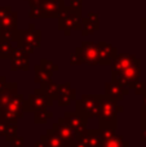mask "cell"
I'll use <instances>...</instances> for the list:
<instances>
[{
    "mask_svg": "<svg viewBox=\"0 0 146 147\" xmlns=\"http://www.w3.org/2000/svg\"><path fill=\"white\" fill-rule=\"evenodd\" d=\"M56 1L58 3V4H64V3H65V0H56Z\"/></svg>",
    "mask_w": 146,
    "mask_h": 147,
    "instance_id": "cell-46",
    "label": "cell"
},
{
    "mask_svg": "<svg viewBox=\"0 0 146 147\" xmlns=\"http://www.w3.org/2000/svg\"><path fill=\"white\" fill-rule=\"evenodd\" d=\"M23 101L25 99H23L22 94H16L7 106L0 109V120L4 123H17V120L21 119L23 112H25L23 111Z\"/></svg>",
    "mask_w": 146,
    "mask_h": 147,
    "instance_id": "cell-4",
    "label": "cell"
},
{
    "mask_svg": "<svg viewBox=\"0 0 146 147\" xmlns=\"http://www.w3.org/2000/svg\"><path fill=\"white\" fill-rule=\"evenodd\" d=\"M41 44L40 30H18L17 47L31 45L34 48H39Z\"/></svg>",
    "mask_w": 146,
    "mask_h": 147,
    "instance_id": "cell-9",
    "label": "cell"
},
{
    "mask_svg": "<svg viewBox=\"0 0 146 147\" xmlns=\"http://www.w3.org/2000/svg\"><path fill=\"white\" fill-rule=\"evenodd\" d=\"M5 124H7V123H4V121H1V120H0V136H1L3 133H4V129H5Z\"/></svg>",
    "mask_w": 146,
    "mask_h": 147,
    "instance_id": "cell-42",
    "label": "cell"
},
{
    "mask_svg": "<svg viewBox=\"0 0 146 147\" xmlns=\"http://www.w3.org/2000/svg\"><path fill=\"white\" fill-rule=\"evenodd\" d=\"M128 93V88H124V86H122L120 84L115 83V81H109V83L105 84V96L116 102L122 101Z\"/></svg>",
    "mask_w": 146,
    "mask_h": 147,
    "instance_id": "cell-16",
    "label": "cell"
},
{
    "mask_svg": "<svg viewBox=\"0 0 146 147\" xmlns=\"http://www.w3.org/2000/svg\"><path fill=\"white\" fill-rule=\"evenodd\" d=\"M5 85H7V78L5 76H0V92L5 88Z\"/></svg>",
    "mask_w": 146,
    "mask_h": 147,
    "instance_id": "cell-37",
    "label": "cell"
},
{
    "mask_svg": "<svg viewBox=\"0 0 146 147\" xmlns=\"http://www.w3.org/2000/svg\"><path fill=\"white\" fill-rule=\"evenodd\" d=\"M76 98V89L72 88L70 83L59 84V90H58V97L57 101L61 107L69 106L72 101H75Z\"/></svg>",
    "mask_w": 146,
    "mask_h": 147,
    "instance_id": "cell-15",
    "label": "cell"
},
{
    "mask_svg": "<svg viewBox=\"0 0 146 147\" xmlns=\"http://www.w3.org/2000/svg\"><path fill=\"white\" fill-rule=\"evenodd\" d=\"M34 70H35V76H34L35 83H38V84H40L41 85V84H44V83L52 81V74L47 72L45 70L40 66V65H35Z\"/></svg>",
    "mask_w": 146,
    "mask_h": 147,
    "instance_id": "cell-23",
    "label": "cell"
},
{
    "mask_svg": "<svg viewBox=\"0 0 146 147\" xmlns=\"http://www.w3.org/2000/svg\"><path fill=\"white\" fill-rule=\"evenodd\" d=\"M139 61V58L129 53H118V56L115 57V59L113 61L111 66V78L115 75H118L119 72H122L124 69L129 67L131 65H133L135 62Z\"/></svg>",
    "mask_w": 146,
    "mask_h": 147,
    "instance_id": "cell-11",
    "label": "cell"
},
{
    "mask_svg": "<svg viewBox=\"0 0 146 147\" xmlns=\"http://www.w3.org/2000/svg\"><path fill=\"white\" fill-rule=\"evenodd\" d=\"M28 17L31 20H36V18H43V13H41V8L39 4H34L30 5L28 9Z\"/></svg>",
    "mask_w": 146,
    "mask_h": 147,
    "instance_id": "cell-31",
    "label": "cell"
},
{
    "mask_svg": "<svg viewBox=\"0 0 146 147\" xmlns=\"http://www.w3.org/2000/svg\"><path fill=\"white\" fill-rule=\"evenodd\" d=\"M132 89L135 90V93L136 94H142L144 93V90L146 89V86H145V83H142V81H136V83L133 84V86H132Z\"/></svg>",
    "mask_w": 146,
    "mask_h": 147,
    "instance_id": "cell-34",
    "label": "cell"
},
{
    "mask_svg": "<svg viewBox=\"0 0 146 147\" xmlns=\"http://www.w3.org/2000/svg\"><path fill=\"white\" fill-rule=\"evenodd\" d=\"M52 130H53V132L56 133L59 138H62V140H64V142L66 143L67 147H69L70 143L74 142V141L76 140V134L74 133V130H72L71 128H70L69 125L64 121V119H62V117L58 120V123L53 124Z\"/></svg>",
    "mask_w": 146,
    "mask_h": 147,
    "instance_id": "cell-13",
    "label": "cell"
},
{
    "mask_svg": "<svg viewBox=\"0 0 146 147\" xmlns=\"http://www.w3.org/2000/svg\"><path fill=\"white\" fill-rule=\"evenodd\" d=\"M13 44L7 41H0V59H10L13 53Z\"/></svg>",
    "mask_w": 146,
    "mask_h": 147,
    "instance_id": "cell-26",
    "label": "cell"
},
{
    "mask_svg": "<svg viewBox=\"0 0 146 147\" xmlns=\"http://www.w3.org/2000/svg\"><path fill=\"white\" fill-rule=\"evenodd\" d=\"M3 136L5 137L7 142H12L17 138V123L16 121H10L5 124V129Z\"/></svg>",
    "mask_w": 146,
    "mask_h": 147,
    "instance_id": "cell-24",
    "label": "cell"
},
{
    "mask_svg": "<svg viewBox=\"0 0 146 147\" xmlns=\"http://www.w3.org/2000/svg\"><path fill=\"white\" fill-rule=\"evenodd\" d=\"M12 12V7L10 5H5V7H0V17H4L8 13Z\"/></svg>",
    "mask_w": 146,
    "mask_h": 147,
    "instance_id": "cell-35",
    "label": "cell"
},
{
    "mask_svg": "<svg viewBox=\"0 0 146 147\" xmlns=\"http://www.w3.org/2000/svg\"><path fill=\"white\" fill-rule=\"evenodd\" d=\"M64 121L74 130L75 134H80L82 132H84L87 129V124H88V117L84 115L79 114L76 111H67L64 115Z\"/></svg>",
    "mask_w": 146,
    "mask_h": 147,
    "instance_id": "cell-8",
    "label": "cell"
},
{
    "mask_svg": "<svg viewBox=\"0 0 146 147\" xmlns=\"http://www.w3.org/2000/svg\"><path fill=\"white\" fill-rule=\"evenodd\" d=\"M41 142L47 147H67L62 138H59L52 129H48L44 136H41Z\"/></svg>",
    "mask_w": 146,
    "mask_h": 147,
    "instance_id": "cell-19",
    "label": "cell"
},
{
    "mask_svg": "<svg viewBox=\"0 0 146 147\" xmlns=\"http://www.w3.org/2000/svg\"><path fill=\"white\" fill-rule=\"evenodd\" d=\"M102 94H83L82 98L76 101V110L79 114L89 117H98Z\"/></svg>",
    "mask_w": 146,
    "mask_h": 147,
    "instance_id": "cell-3",
    "label": "cell"
},
{
    "mask_svg": "<svg viewBox=\"0 0 146 147\" xmlns=\"http://www.w3.org/2000/svg\"><path fill=\"white\" fill-rule=\"evenodd\" d=\"M141 128L145 129L146 128V109L141 107Z\"/></svg>",
    "mask_w": 146,
    "mask_h": 147,
    "instance_id": "cell-36",
    "label": "cell"
},
{
    "mask_svg": "<svg viewBox=\"0 0 146 147\" xmlns=\"http://www.w3.org/2000/svg\"><path fill=\"white\" fill-rule=\"evenodd\" d=\"M85 18H87L91 23H93L97 30H100V14H98L97 12H88Z\"/></svg>",
    "mask_w": 146,
    "mask_h": 147,
    "instance_id": "cell-33",
    "label": "cell"
},
{
    "mask_svg": "<svg viewBox=\"0 0 146 147\" xmlns=\"http://www.w3.org/2000/svg\"><path fill=\"white\" fill-rule=\"evenodd\" d=\"M140 138H141L142 142H145V141H146V128L141 130V136H140Z\"/></svg>",
    "mask_w": 146,
    "mask_h": 147,
    "instance_id": "cell-40",
    "label": "cell"
},
{
    "mask_svg": "<svg viewBox=\"0 0 146 147\" xmlns=\"http://www.w3.org/2000/svg\"><path fill=\"white\" fill-rule=\"evenodd\" d=\"M129 143L122 136H113L106 140H101V147H127Z\"/></svg>",
    "mask_w": 146,
    "mask_h": 147,
    "instance_id": "cell-22",
    "label": "cell"
},
{
    "mask_svg": "<svg viewBox=\"0 0 146 147\" xmlns=\"http://www.w3.org/2000/svg\"><path fill=\"white\" fill-rule=\"evenodd\" d=\"M141 96H142V107L146 109V89L144 90V93H142Z\"/></svg>",
    "mask_w": 146,
    "mask_h": 147,
    "instance_id": "cell-41",
    "label": "cell"
},
{
    "mask_svg": "<svg viewBox=\"0 0 146 147\" xmlns=\"http://www.w3.org/2000/svg\"><path fill=\"white\" fill-rule=\"evenodd\" d=\"M67 7L70 8L71 12L83 14V0H69Z\"/></svg>",
    "mask_w": 146,
    "mask_h": 147,
    "instance_id": "cell-30",
    "label": "cell"
},
{
    "mask_svg": "<svg viewBox=\"0 0 146 147\" xmlns=\"http://www.w3.org/2000/svg\"><path fill=\"white\" fill-rule=\"evenodd\" d=\"M69 147H85L84 145H83L82 142H80V141H78V140H75L74 142H71L69 145Z\"/></svg>",
    "mask_w": 146,
    "mask_h": 147,
    "instance_id": "cell-38",
    "label": "cell"
},
{
    "mask_svg": "<svg viewBox=\"0 0 146 147\" xmlns=\"http://www.w3.org/2000/svg\"><path fill=\"white\" fill-rule=\"evenodd\" d=\"M40 89L45 97L48 98L49 103L53 105V101H57V97H58V90H59V84L53 83V81H48V83H44L40 85Z\"/></svg>",
    "mask_w": 146,
    "mask_h": 147,
    "instance_id": "cell-20",
    "label": "cell"
},
{
    "mask_svg": "<svg viewBox=\"0 0 146 147\" xmlns=\"http://www.w3.org/2000/svg\"><path fill=\"white\" fill-rule=\"evenodd\" d=\"M82 35L83 36H88L91 35V34H93L95 31H97V28L95 27V25L93 23H91L89 21L87 20V18H83L82 21Z\"/></svg>",
    "mask_w": 146,
    "mask_h": 147,
    "instance_id": "cell-28",
    "label": "cell"
},
{
    "mask_svg": "<svg viewBox=\"0 0 146 147\" xmlns=\"http://www.w3.org/2000/svg\"><path fill=\"white\" fill-rule=\"evenodd\" d=\"M28 30H35V25H34V23H30V25H28Z\"/></svg>",
    "mask_w": 146,
    "mask_h": 147,
    "instance_id": "cell-45",
    "label": "cell"
},
{
    "mask_svg": "<svg viewBox=\"0 0 146 147\" xmlns=\"http://www.w3.org/2000/svg\"><path fill=\"white\" fill-rule=\"evenodd\" d=\"M17 89H18L17 83H7L5 88L0 92V109L5 107L9 103L10 99L17 94Z\"/></svg>",
    "mask_w": 146,
    "mask_h": 147,
    "instance_id": "cell-18",
    "label": "cell"
},
{
    "mask_svg": "<svg viewBox=\"0 0 146 147\" xmlns=\"http://www.w3.org/2000/svg\"><path fill=\"white\" fill-rule=\"evenodd\" d=\"M140 27H141V30H146V17H142L140 20Z\"/></svg>",
    "mask_w": 146,
    "mask_h": 147,
    "instance_id": "cell-39",
    "label": "cell"
},
{
    "mask_svg": "<svg viewBox=\"0 0 146 147\" xmlns=\"http://www.w3.org/2000/svg\"><path fill=\"white\" fill-rule=\"evenodd\" d=\"M123 111V107L118 106L116 101L102 94L98 112L100 129H116L118 124V112Z\"/></svg>",
    "mask_w": 146,
    "mask_h": 147,
    "instance_id": "cell-1",
    "label": "cell"
},
{
    "mask_svg": "<svg viewBox=\"0 0 146 147\" xmlns=\"http://www.w3.org/2000/svg\"><path fill=\"white\" fill-rule=\"evenodd\" d=\"M26 1H28L30 5H34V4H40L41 0H26Z\"/></svg>",
    "mask_w": 146,
    "mask_h": 147,
    "instance_id": "cell-43",
    "label": "cell"
},
{
    "mask_svg": "<svg viewBox=\"0 0 146 147\" xmlns=\"http://www.w3.org/2000/svg\"><path fill=\"white\" fill-rule=\"evenodd\" d=\"M39 65H40V66L43 67L47 72H49V74H53L54 71H58V70H59L58 65H54L53 62L48 61V59H45V58H41L40 59V63H39Z\"/></svg>",
    "mask_w": 146,
    "mask_h": 147,
    "instance_id": "cell-29",
    "label": "cell"
},
{
    "mask_svg": "<svg viewBox=\"0 0 146 147\" xmlns=\"http://www.w3.org/2000/svg\"><path fill=\"white\" fill-rule=\"evenodd\" d=\"M17 18L18 13L12 10L4 17H0V31L1 30H9V28H17Z\"/></svg>",
    "mask_w": 146,
    "mask_h": 147,
    "instance_id": "cell-21",
    "label": "cell"
},
{
    "mask_svg": "<svg viewBox=\"0 0 146 147\" xmlns=\"http://www.w3.org/2000/svg\"><path fill=\"white\" fill-rule=\"evenodd\" d=\"M43 18H58L59 16V5L56 0H41L40 1Z\"/></svg>",
    "mask_w": 146,
    "mask_h": 147,
    "instance_id": "cell-17",
    "label": "cell"
},
{
    "mask_svg": "<svg viewBox=\"0 0 146 147\" xmlns=\"http://www.w3.org/2000/svg\"><path fill=\"white\" fill-rule=\"evenodd\" d=\"M140 65H141V62H140V59H139V61L135 62L133 65H131L129 67L124 69L122 72H119L118 75L113 76V78H111L113 80L111 81H115V83L120 84L124 88L132 89L133 84L140 80V75H141V66H140Z\"/></svg>",
    "mask_w": 146,
    "mask_h": 147,
    "instance_id": "cell-5",
    "label": "cell"
},
{
    "mask_svg": "<svg viewBox=\"0 0 146 147\" xmlns=\"http://www.w3.org/2000/svg\"><path fill=\"white\" fill-rule=\"evenodd\" d=\"M52 106L49 103L48 98L45 94L41 92L40 88H36L34 93L28 96L26 101H23V111H40V110H45L47 107Z\"/></svg>",
    "mask_w": 146,
    "mask_h": 147,
    "instance_id": "cell-6",
    "label": "cell"
},
{
    "mask_svg": "<svg viewBox=\"0 0 146 147\" xmlns=\"http://www.w3.org/2000/svg\"><path fill=\"white\" fill-rule=\"evenodd\" d=\"M17 35L18 28H9V30H1L0 31V41H7V43H17Z\"/></svg>",
    "mask_w": 146,
    "mask_h": 147,
    "instance_id": "cell-25",
    "label": "cell"
},
{
    "mask_svg": "<svg viewBox=\"0 0 146 147\" xmlns=\"http://www.w3.org/2000/svg\"><path fill=\"white\" fill-rule=\"evenodd\" d=\"M53 116V114H52L51 111H48V110H40V111H35V116H34V123L35 124H45L47 120L49 119V117Z\"/></svg>",
    "mask_w": 146,
    "mask_h": 147,
    "instance_id": "cell-27",
    "label": "cell"
},
{
    "mask_svg": "<svg viewBox=\"0 0 146 147\" xmlns=\"http://www.w3.org/2000/svg\"><path fill=\"white\" fill-rule=\"evenodd\" d=\"M10 69L12 70H23L27 71L30 69V62H28V54L25 53L21 48L14 47L10 58Z\"/></svg>",
    "mask_w": 146,
    "mask_h": 147,
    "instance_id": "cell-12",
    "label": "cell"
},
{
    "mask_svg": "<svg viewBox=\"0 0 146 147\" xmlns=\"http://www.w3.org/2000/svg\"><path fill=\"white\" fill-rule=\"evenodd\" d=\"M79 51L83 59V63L88 65V66L98 65V43L83 41L82 45H79Z\"/></svg>",
    "mask_w": 146,
    "mask_h": 147,
    "instance_id": "cell-7",
    "label": "cell"
},
{
    "mask_svg": "<svg viewBox=\"0 0 146 147\" xmlns=\"http://www.w3.org/2000/svg\"><path fill=\"white\" fill-rule=\"evenodd\" d=\"M76 140L80 141L85 147H101L100 129H85L76 136Z\"/></svg>",
    "mask_w": 146,
    "mask_h": 147,
    "instance_id": "cell-14",
    "label": "cell"
},
{
    "mask_svg": "<svg viewBox=\"0 0 146 147\" xmlns=\"http://www.w3.org/2000/svg\"><path fill=\"white\" fill-rule=\"evenodd\" d=\"M59 5V16H58V28L64 32L65 36L71 35L72 30H82V21L83 14L74 13L70 10V8L66 4Z\"/></svg>",
    "mask_w": 146,
    "mask_h": 147,
    "instance_id": "cell-2",
    "label": "cell"
},
{
    "mask_svg": "<svg viewBox=\"0 0 146 147\" xmlns=\"http://www.w3.org/2000/svg\"><path fill=\"white\" fill-rule=\"evenodd\" d=\"M70 65H84L83 63V59L82 56H80V51H79V47L75 48V51L70 54Z\"/></svg>",
    "mask_w": 146,
    "mask_h": 147,
    "instance_id": "cell-32",
    "label": "cell"
},
{
    "mask_svg": "<svg viewBox=\"0 0 146 147\" xmlns=\"http://www.w3.org/2000/svg\"><path fill=\"white\" fill-rule=\"evenodd\" d=\"M118 56L116 47L111 45L110 43L98 41V65H111L115 57Z\"/></svg>",
    "mask_w": 146,
    "mask_h": 147,
    "instance_id": "cell-10",
    "label": "cell"
},
{
    "mask_svg": "<svg viewBox=\"0 0 146 147\" xmlns=\"http://www.w3.org/2000/svg\"><path fill=\"white\" fill-rule=\"evenodd\" d=\"M35 147H47V146L44 145V143L41 142V141H38V142L35 143Z\"/></svg>",
    "mask_w": 146,
    "mask_h": 147,
    "instance_id": "cell-44",
    "label": "cell"
}]
</instances>
